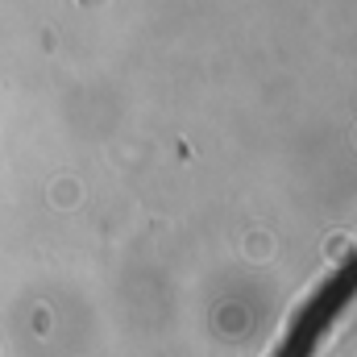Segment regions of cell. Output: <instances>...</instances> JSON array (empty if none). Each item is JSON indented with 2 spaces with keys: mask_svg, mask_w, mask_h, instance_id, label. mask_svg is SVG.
I'll return each mask as SVG.
<instances>
[{
  "mask_svg": "<svg viewBox=\"0 0 357 357\" xmlns=\"http://www.w3.org/2000/svg\"><path fill=\"white\" fill-rule=\"evenodd\" d=\"M354 299H357V250L303 299V307L291 316L287 337L278 341V349L270 357H316V349L324 345V337L337 328V320L345 316V307Z\"/></svg>",
  "mask_w": 357,
  "mask_h": 357,
  "instance_id": "obj_1",
  "label": "cell"
}]
</instances>
